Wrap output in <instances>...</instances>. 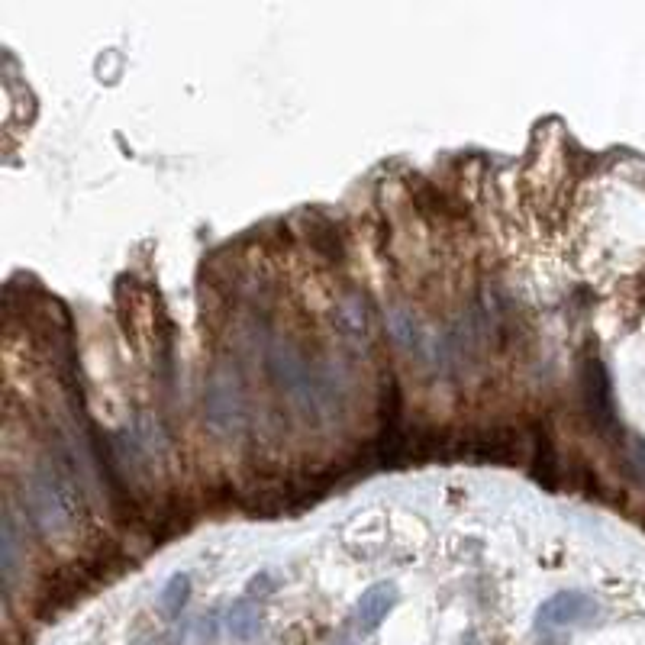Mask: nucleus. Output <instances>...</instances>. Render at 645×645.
I'll return each instance as SVG.
<instances>
[{
	"instance_id": "f03ea898",
	"label": "nucleus",
	"mask_w": 645,
	"mask_h": 645,
	"mask_svg": "<svg viewBox=\"0 0 645 645\" xmlns=\"http://www.w3.org/2000/svg\"><path fill=\"white\" fill-rule=\"evenodd\" d=\"M581 397H584V410L591 423L600 429L604 436L620 433V423H616V410H613V391H610V378L607 368L600 362L597 352H587L581 362Z\"/></svg>"
},
{
	"instance_id": "20e7f679",
	"label": "nucleus",
	"mask_w": 645,
	"mask_h": 645,
	"mask_svg": "<svg viewBox=\"0 0 645 645\" xmlns=\"http://www.w3.org/2000/svg\"><path fill=\"white\" fill-rule=\"evenodd\" d=\"M455 455H471L494 465H513L520 458V436L504 426L481 429V433H468L465 439H452V458Z\"/></svg>"
},
{
	"instance_id": "6e6552de",
	"label": "nucleus",
	"mask_w": 645,
	"mask_h": 645,
	"mask_svg": "<svg viewBox=\"0 0 645 645\" xmlns=\"http://www.w3.org/2000/svg\"><path fill=\"white\" fill-rule=\"evenodd\" d=\"M188 597H191V578L188 575H175V578L165 584V591H162V610H165V616H178L184 610V604H188Z\"/></svg>"
},
{
	"instance_id": "39448f33",
	"label": "nucleus",
	"mask_w": 645,
	"mask_h": 645,
	"mask_svg": "<svg viewBox=\"0 0 645 645\" xmlns=\"http://www.w3.org/2000/svg\"><path fill=\"white\" fill-rule=\"evenodd\" d=\"M394 604H397V587L394 584H387V581L371 584L355 604V626L362 629V633H375Z\"/></svg>"
},
{
	"instance_id": "7ed1b4c3",
	"label": "nucleus",
	"mask_w": 645,
	"mask_h": 645,
	"mask_svg": "<svg viewBox=\"0 0 645 645\" xmlns=\"http://www.w3.org/2000/svg\"><path fill=\"white\" fill-rule=\"evenodd\" d=\"M600 616V604L594 597H587L581 591H565V594H555L552 600L539 607L536 613V629L542 636H562L565 629L571 626H584V623H594Z\"/></svg>"
},
{
	"instance_id": "f257e3e1",
	"label": "nucleus",
	"mask_w": 645,
	"mask_h": 645,
	"mask_svg": "<svg viewBox=\"0 0 645 645\" xmlns=\"http://www.w3.org/2000/svg\"><path fill=\"white\" fill-rule=\"evenodd\" d=\"M26 504L42 533H65L81 516V491L65 465H49L26 487Z\"/></svg>"
},
{
	"instance_id": "0eeeda50",
	"label": "nucleus",
	"mask_w": 645,
	"mask_h": 645,
	"mask_svg": "<svg viewBox=\"0 0 645 645\" xmlns=\"http://www.w3.org/2000/svg\"><path fill=\"white\" fill-rule=\"evenodd\" d=\"M533 478L546 487V491H555L558 484V465H555V449L546 429H536V458H533Z\"/></svg>"
},
{
	"instance_id": "423d86ee",
	"label": "nucleus",
	"mask_w": 645,
	"mask_h": 645,
	"mask_svg": "<svg viewBox=\"0 0 645 645\" xmlns=\"http://www.w3.org/2000/svg\"><path fill=\"white\" fill-rule=\"evenodd\" d=\"M258 626H262V613L252 604V600H236L233 607L226 610V633L236 642H249L255 639Z\"/></svg>"
},
{
	"instance_id": "1a4fd4ad",
	"label": "nucleus",
	"mask_w": 645,
	"mask_h": 645,
	"mask_svg": "<svg viewBox=\"0 0 645 645\" xmlns=\"http://www.w3.org/2000/svg\"><path fill=\"white\" fill-rule=\"evenodd\" d=\"M626 468L636 481L645 484V439H639V436L626 439Z\"/></svg>"
}]
</instances>
